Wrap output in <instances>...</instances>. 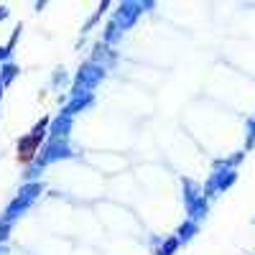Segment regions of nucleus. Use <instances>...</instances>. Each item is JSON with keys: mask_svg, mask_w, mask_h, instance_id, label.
Returning <instances> with one entry per match:
<instances>
[{"mask_svg": "<svg viewBox=\"0 0 255 255\" xmlns=\"http://www.w3.org/2000/svg\"><path fill=\"white\" fill-rule=\"evenodd\" d=\"M41 133H44V123H41L36 130H33V135L20 138V143H18V161H20V163H28V161L36 156V148H38V143H41Z\"/></svg>", "mask_w": 255, "mask_h": 255, "instance_id": "f257e3e1", "label": "nucleus"}]
</instances>
